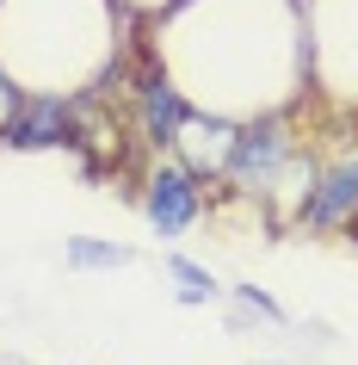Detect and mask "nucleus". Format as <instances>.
<instances>
[{"label": "nucleus", "instance_id": "1", "mask_svg": "<svg viewBox=\"0 0 358 365\" xmlns=\"http://www.w3.org/2000/svg\"><path fill=\"white\" fill-rule=\"evenodd\" d=\"M0 143L13 149H50V143H68V106L62 99H31V106H13Z\"/></svg>", "mask_w": 358, "mask_h": 365}, {"label": "nucleus", "instance_id": "2", "mask_svg": "<svg viewBox=\"0 0 358 365\" xmlns=\"http://www.w3.org/2000/svg\"><path fill=\"white\" fill-rule=\"evenodd\" d=\"M142 211H149V223L161 235H179L191 217H198V186H191V173H179V168L154 173V180H149V205H142Z\"/></svg>", "mask_w": 358, "mask_h": 365}, {"label": "nucleus", "instance_id": "3", "mask_svg": "<svg viewBox=\"0 0 358 365\" xmlns=\"http://www.w3.org/2000/svg\"><path fill=\"white\" fill-rule=\"evenodd\" d=\"M284 161V136L265 124V130H247L228 143V173L241 180V186H260V180H272V168Z\"/></svg>", "mask_w": 358, "mask_h": 365}, {"label": "nucleus", "instance_id": "4", "mask_svg": "<svg viewBox=\"0 0 358 365\" xmlns=\"http://www.w3.org/2000/svg\"><path fill=\"white\" fill-rule=\"evenodd\" d=\"M352 205H358V168H334V173L315 186V192H309V205H302V223H309V230H327V223H339Z\"/></svg>", "mask_w": 358, "mask_h": 365}, {"label": "nucleus", "instance_id": "5", "mask_svg": "<svg viewBox=\"0 0 358 365\" xmlns=\"http://www.w3.org/2000/svg\"><path fill=\"white\" fill-rule=\"evenodd\" d=\"M142 106H149V130H154V143H179V130H186V106H179V93H173V87H161V81H149Z\"/></svg>", "mask_w": 358, "mask_h": 365}, {"label": "nucleus", "instance_id": "6", "mask_svg": "<svg viewBox=\"0 0 358 365\" xmlns=\"http://www.w3.org/2000/svg\"><path fill=\"white\" fill-rule=\"evenodd\" d=\"M167 267H173V279H186V285H179V297H186V304H210V297H216V279H210L204 267H191L186 254H173Z\"/></svg>", "mask_w": 358, "mask_h": 365}, {"label": "nucleus", "instance_id": "7", "mask_svg": "<svg viewBox=\"0 0 358 365\" xmlns=\"http://www.w3.org/2000/svg\"><path fill=\"white\" fill-rule=\"evenodd\" d=\"M68 260H75V267H124L130 254L112 248V242H68Z\"/></svg>", "mask_w": 358, "mask_h": 365}, {"label": "nucleus", "instance_id": "8", "mask_svg": "<svg viewBox=\"0 0 358 365\" xmlns=\"http://www.w3.org/2000/svg\"><path fill=\"white\" fill-rule=\"evenodd\" d=\"M265 365H284V359H265Z\"/></svg>", "mask_w": 358, "mask_h": 365}]
</instances>
